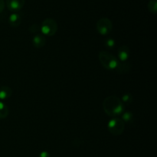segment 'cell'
I'll use <instances>...</instances> for the list:
<instances>
[{"label": "cell", "mask_w": 157, "mask_h": 157, "mask_svg": "<svg viewBox=\"0 0 157 157\" xmlns=\"http://www.w3.org/2000/svg\"><path fill=\"white\" fill-rule=\"evenodd\" d=\"M107 130L114 136H120L125 130V123L121 118H113L107 124Z\"/></svg>", "instance_id": "cell-3"}, {"label": "cell", "mask_w": 157, "mask_h": 157, "mask_svg": "<svg viewBox=\"0 0 157 157\" xmlns=\"http://www.w3.org/2000/svg\"><path fill=\"white\" fill-rule=\"evenodd\" d=\"M105 45L107 48H113L115 46V41L112 38H108L105 41Z\"/></svg>", "instance_id": "cell-16"}, {"label": "cell", "mask_w": 157, "mask_h": 157, "mask_svg": "<svg viewBox=\"0 0 157 157\" xmlns=\"http://www.w3.org/2000/svg\"><path fill=\"white\" fill-rule=\"evenodd\" d=\"M25 0H6V6L9 10L12 12H18L24 6Z\"/></svg>", "instance_id": "cell-6"}, {"label": "cell", "mask_w": 157, "mask_h": 157, "mask_svg": "<svg viewBox=\"0 0 157 157\" xmlns=\"http://www.w3.org/2000/svg\"><path fill=\"white\" fill-rule=\"evenodd\" d=\"M149 11L153 14H156L157 12V0H150L148 3Z\"/></svg>", "instance_id": "cell-13"}, {"label": "cell", "mask_w": 157, "mask_h": 157, "mask_svg": "<svg viewBox=\"0 0 157 157\" xmlns=\"http://www.w3.org/2000/svg\"><path fill=\"white\" fill-rule=\"evenodd\" d=\"M121 119L125 123H132L133 121V115L130 112H125Z\"/></svg>", "instance_id": "cell-14"}, {"label": "cell", "mask_w": 157, "mask_h": 157, "mask_svg": "<svg viewBox=\"0 0 157 157\" xmlns=\"http://www.w3.org/2000/svg\"><path fill=\"white\" fill-rule=\"evenodd\" d=\"M116 71L117 73L120 74H127L130 72V71L131 70V66L129 63L127 62H121L118 63L117 66L115 68Z\"/></svg>", "instance_id": "cell-10"}, {"label": "cell", "mask_w": 157, "mask_h": 157, "mask_svg": "<svg viewBox=\"0 0 157 157\" xmlns=\"http://www.w3.org/2000/svg\"><path fill=\"white\" fill-rule=\"evenodd\" d=\"M121 101L123 102V104H130V103L133 101V96L130 95V94H125L122 96V98H121Z\"/></svg>", "instance_id": "cell-15"}, {"label": "cell", "mask_w": 157, "mask_h": 157, "mask_svg": "<svg viewBox=\"0 0 157 157\" xmlns=\"http://www.w3.org/2000/svg\"><path fill=\"white\" fill-rule=\"evenodd\" d=\"M12 90L8 86L0 87V100H7L12 96Z\"/></svg>", "instance_id": "cell-11"}, {"label": "cell", "mask_w": 157, "mask_h": 157, "mask_svg": "<svg viewBox=\"0 0 157 157\" xmlns=\"http://www.w3.org/2000/svg\"><path fill=\"white\" fill-rule=\"evenodd\" d=\"M5 9V2L4 0H0V13L2 12Z\"/></svg>", "instance_id": "cell-19"}, {"label": "cell", "mask_w": 157, "mask_h": 157, "mask_svg": "<svg viewBox=\"0 0 157 157\" xmlns=\"http://www.w3.org/2000/svg\"><path fill=\"white\" fill-rule=\"evenodd\" d=\"M118 58H119L120 61L122 62H125L127 61L130 57V49L127 45H123L119 48L117 51Z\"/></svg>", "instance_id": "cell-7"}, {"label": "cell", "mask_w": 157, "mask_h": 157, "mask_svg": "<svg viewBox=\"0 0 157 157\" xmlns=\"http://www.w3.org/2000/svg\"><path fill=\"white\" fill-rule=\"evenodd\" d=\"M21 16L20 14L17 13V12H14V13L11 14L9 17V23L12 27L16 28L20 25L21 22Z\"/></svg>", "instance_id": "cell-9"}, {"label": "cell", "mask_w": 157, "mask_h": 157, "mask_svg": "<svg viewBox=\"0 0 157 157\" xmlns=\"http://www.w3.org/2000/svg\"><path fill=\"white\" fill-rule=\"evenodd\" d=\"M40 30L43 35L47 36H53L58 31V24L53 18H45L40 25Z\"/></svg>", "instance_id": "cell-4"}, {"label": "cell", "mask_w": 157, "mask_h": 157, "mask_svg": "<svg viewBox=\"0 0 157 157\" xmlns=\"http://www.w3.org/2000/svg\"><path fill=\"white\" fill-rule=\"evenodd\" d=\"M9 113V108L4 103L0 101V119H5L8 117Z\"/></svg>", "instance_id": "cell-12"}, {"label": "cell", "mask_w": 157, "mask_h": 157, "mask_svg": "<svg viewBox=\"0 0 157 157\" xmlns=\"http://www.w3.org/2000/svg\"><path fill=\"white\" fill-rule=\"evenodd\" d=\"M99 60L103 67L107 70H115L117 66V58L107 51H102L99 53Z\"/></svg>", "instance_id": "cell-2"}, {"label": "cell", "mask_w": 157, "mask_h": 157, "mask_svg": "<svg viewBox=\"0 0 157 157\" xmlns=\"http://www.w3.org/2000/svg\"><path fill=\"white\" fill-rule=\"evenodd\" d=\"M45 43L46 38L44 36V35L38 34V35H35L33 37V38H32V44L36 48H41L44 47Z\"/></svg>", "instance_id": "cell-8"}, {"label": "cell", "mask_w": 157, "mask_h": 157, "mask_svg": "<svg viewBox=\"0 0 157 157\" xmlns=\"http://www.w3.org/2000/svg\"><path fill=\"white\" fill-rule=\"evenodd\" d=\"M103 109L110 117L120 116L124 111V104L117 96H109L103 102Z\"/></svg>", "instance_id": "cell-1"}, {"label": "cell", "mask_w": 157, "mask_h": 157, "mask_svg": "<svg viewBox=\"0 0 157 157\" xmlns=\"http://www.w3.org/2000/svg\"><path fill=\"white\" fill-rule=\"evenodd\" d=\"M39 157H51V156H50V154H49L48 152L43 151L40 153Z\"/></svg>", "instance_id": "cell-18"}, {"label": "cell", "mask_w": 157, "mask_h": 157, "mask_svg": "<svg viewBox=\"0 0 157 157\" xmlns=\"http://www.w3.org/2000/svg\"><path fill=\"white\" fill-rule=\"evenodd\" d=\"M40 30V25L38 24H33L32 25L30 26L29 28V31H30L32 33H36L38 31Z\"/></svg>", "instance_id": "cell-17"}, {"label": "cell", "mask_w": 157, "mask_h": 157, "mask_svg": "<svg viewBox=\"0 0 157 157\" xmlns=\"http://www.w3.org/2000/svg\"><path fill=\"white\" fill-rule=\"evenodd\" d=\"M113 24L110 19L107 18H101L97 21L96 29L101 35H107L111 32Z\"/></svg>", "instance_id": "cell-5"}]
</instances>
